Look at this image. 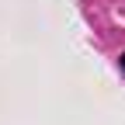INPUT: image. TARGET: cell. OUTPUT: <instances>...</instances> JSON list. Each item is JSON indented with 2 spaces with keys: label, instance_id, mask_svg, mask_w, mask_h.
Listing matches in <instances>:
<instances>
[{
  "label": "cell",
  "instance_id": "6da1fadb",
  "mask_svg": "<svg viewBox=\"0 0 125 125\" xmlns=\"http://www.w3.org/2000/svg\"><path fill=\"white\" fill-rule=\"evenodd\" d=\"M122 70H125V56H122Z\"/></svg>",
  "mask_w": 125,
  "mask_h": 125
}]
</instances>
